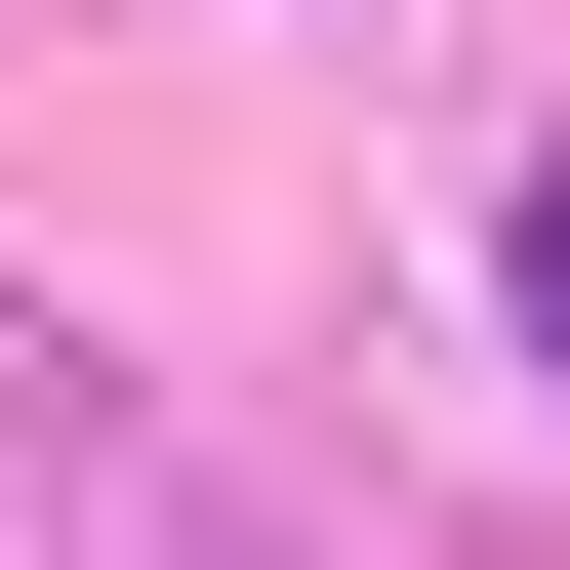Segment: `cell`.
<instances>
[{
    "label": "cell",
    "instance_id": "1",
    "mask_svg": "<svg viewBox=\"0 0 570 570\" xmlns=\"http://www.w3.org/2000/svg\"><path fill=\"white\" fill-rule=\"evenodd\" d=\"M530 326H570V164H530Z\"/></svg>",
    "mask_w": 570,
    "mask_h": 570
}]
</instances>
